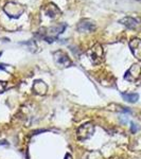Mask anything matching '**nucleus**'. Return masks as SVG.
<instances>
[{"instance_id": "f257e3e1", "label": "nucleus", "mask_w": 141, "mask_h": 159, "mask_svg": "<svg viewBox=\"0 0 141 159\" xmlns=\"http://www.w3.org/2000/svg\"><path fill=\"white\" fill-rule=\"evenodd\" d=\"M93 133H94V125L92 123L88 122L79 127L78 132H76V137H78L79 140L85 141L90 139L92 135H93Z\"/></svg>"}, {"instance_id": "f03ea898", "label": "nucleus", "mask_w": 141, "mask_h": 159, "mask_svg": "<svg viewBox=\"0 0 141 159\" xmlns=\"http://www.w3.org/2000/svg\"><path fill=\"white\" fill-rule=\"evenodd\" d=\"M88 56L94 65L101 64L102 61H103V56H104V52H103V48H102V46L100 45V43L94 45L93 47L88 51Z\"/></svg>"}, {"instance_id": "7ed1b4c3", "label": "nucleus", "mask_w": 141, "mask_h": 159, "mask_svg": "<svg viewBox=\"0 0 141 159\" xmlns=\"http://www.w3.org/2000/svg\"><path fill=\"white\" fill-rule=\"evenodd\" d=\"M4 12L9 15L12 18H18L20 15L25 12V7L19 3L16 2H9L6 7H4Z\"/></svg>"}, {"instance_id": "20e7f679", "label": "nucleus", "mask_w": 141, "mask_h": 159, "mask_svg": "<svg viewBox=\"0 0 141 159\" xmlns=\"http://www.w3.org/2000/svg\"><path fill=\"white\" fill-rule=\"evenodd\" d=\"M53 58H54L56 65L61 66V67H63V68L70 67V66L72 65V61H71L70 57L67 55V53L61 50L55 51V52L53 53Z\"/></svg>"}, {"instance_id": "39448f33", "label": "nucleus", "mask_w": 141, "mask_h": 159, "mask_svg": "<svg viewBox=\"0 0 141 159\" xmlns=\"http://www.w3.org/2000/svg\"><path fill=\"white\" fill-rule=\"evenodd\" d=\"M141 75V67L138 64H134L133 66H130V68L125 72L124 79L126 81L130 82V83H134V82L138 81V79Z\"/></svg>"}, {"instance_id": "423d86ee", "label": "nucleus", "mask_w": 141, "mask_h": 159, "mask_svg": "<svg viewBox=\"0 0 141 159\" xmlns=\"http://www.w3.org/2000/svg\"><path fill=\"white\" fill-rule=\"evenodd\" d=\"M76 29L81 33H90L96 30V25H94V22L92 20L85 18V19H82L79 22Z\"/></svg>"}, {"instance_id": "0eeeda50", "label": "nucleus", "mask_w": 141, "mask_h": 159, "mask_svg": "<svg viewBox=\"0 0 141 159\" xmlns=\"http://www.w3.org/2000/svg\"><path fill=\"white\" fill-rule=\"evenodd\" d=\"M130 49L132 51L133 55L138 61H141V39L134 38L130 42Z\"/></svg>"}, {"instance_id": "6e6552de", "label": "nucleus", "mask_w": 141, "mask_h": 159, "mask_svg": "<svg viewBox=\"0 0 141 159\" xmlns=\"http://www.w3.org/2000/svg\"><path fill=\"white\" fill-rule=\"evenodd\" d=\"M32 90L34 91V93L39 94V96H45L47 93L48 86L46 85V83H43L40 80H36V81L33 83Z\"/></svg>"}, {"instance_id": "1a4fd4ad", "label": "nucleus", "mask_w": 141, "mask_h": 159, "mask_svg": "<svg viewBox=\"0 0 141 159\" xmlns=\"http://www.w3.org/2000/svg\"><path fill=\"white\" fill-rule=\"evenodd\" d=\"M120 24L124 25L126 28H129V29H135L136 27L138 25V20L133 18V17H124V18H122L121 20H120Z\"/></svg>"}, {"instance_id": "9d476101", "label": "nucleus", "mask_w": 141, "mask_h": 159, "mask_svg": "<svg viewBox=\"0 0 141 159\" xmlns=\"http://www.w3.org/2000/svg\"><path fill=\"white\" fill-rule=\"evenodd\" d=\"M45 13H46V15H47V16L50 17V18H55V17L57 16L61 12H60V10L56 7V6L50 3V4H48V6L45 7Z\"/></svg>"}, {"instance_id": "9b49d317", "label": "nucleus", "mask_w": 141, "mask_h": 159, "mask_svg": "<svg viewBox=\"0 0 141 159\" xmlns=\"http://www.w3.org/2000/svg\"><path fill=\"white\" fill-rule=\"evenodd\" d=\"M121 96L129 103H136L139 100V94L138 93H122Z\"/></svg>"}, {"instance_id": "f8f14e48", "label": "nucleus", "mask_w": 141, "mask_h": 159, "mask_svg": "<svg viewBox=\"0 0 141 159\" xmlns=\"http://www.w3.org/2000/svg\"><path fill=\"white\" fill-rule=\"evenodd\" d=\"M7 82H2V81H0V93H2V92H4V90H6V89H7Z\"/></svg>"}, {"instance_id": "ddd939ff", "label": "nucleus", "mask_w": 141, "mask_h": 159, "mask_svg": "<svg viewBox=\"0 0 141 159\" xmlns=\"http://www.w3.org/2000/svg\"><path fill=\"white\" fill-rule=\"evenodd\" d=\"M130 130H132V133H136L138 130V127L135 123H132V124H130Z\"/></svg>"}, {"instance_id": "4468645a", "label": "nucleus", "mask_w": 141, "mask_h": 159, "mask_svg": "<svg viewBox=\"0 0 141 159\" xmlns=\"http://www.w3.org/2000/svg\"><path fill=\"white\" fill-rule=\"evenodd\" d=\"M0 69H1V70H6V69H7L6 64H0Z\"/></svg>"}, {"instance_id": "2eb2a0df", "label": "nucleus", "mask_w": 141, "mask_h": 159, "mask_svg": "<svg viewBox=\"0 0 141 159\" xmlns=\"http://www.w3.org/2000/svg\"><path fill=\"white\" fill-rule=\"evenodd\" d=\"M65 159H73V158H72V156H71L70 154H66Z\"/></svg>"}, {"instance_id": "dca6fc26", "label": "nucleus", "mask_w": 141, "mask_h": 159, "mask_svg": "<svg viewBox=\"0 0 141 159\" xmlns=\"http://www.w3.org/2000/svg\"><path fill=\"white\" fill-rule=\"evenodd\" d=\"M1 144H4V145H7V143L6 142V141H0V145H1Z\"/></svg>"}, {"instance_id": "f3484780", "label": "nucleus", "mask_w": 141, "mask_h": 159, "mask_svg": "<svg viewBox=\"0 0 141 159\" xmlns=\"http://www.w3.org/2000/svg\"><path fill=\"white\" fill-rule=\"evenodd\" d=\"M1 54H2V52H0V56H1Z\"/></svg>"}]
</instances>
